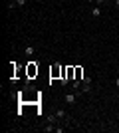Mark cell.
I'll use <instances>...</instances> for the list:
<instances>
[{
	"mask_svg": "<svg viewBox=\"0 0 119 133\" xmlns=\"http://www.w3.org/2000/svg\"><path fill=\"white\" fill-rule=\"evenodd\" d=\"M74 78H75V66H68L66 68V79H60V82H62V85H68V82H72Z\"/></svg>",
	"mask_w": 119,
	"mask_h": 133,
	"instance_id": "cell-1",
	"label": "cell"
},
{
	"mask_svg": "<svg viewBox=\"0 0 119 133\" xmlns=\"http://www.w3.org/2000/svg\"><path fill=\"white\" fill-rule=\"evenodd\" d=\"M62 70H64V66H60V64H52V68H50V78L52 79L62 78Z\"/></svg>",
	"mask_w": 119,
	"mask_h": 133,
	"instance_id": "cell-2",
	"label": "cell"
},
{
	"mask_svg": "<svg viewBox=\"0 0 119 133\" xmlns=\"http://www.w3.org/2000/svg\"><path fill=\"white\" fill-rule=\"evenodd\" d=\"M26 72H28V78H34V76H38V62H28Z\"/></svg>",
	"mask_w": 119,
	"mask_h": 133,
	"instance_id": "cell-3",
	"label": "cell"
},
{
	"mask_svg": "<svg viewBox=\"0 0 119 133\" xmlns=\"http://www.w3.org/2000/svg\"><path fill=\"white\" fill-rule=\"evenodd\" d=\"M64 101H66L68 105H75V101H78V94H75V91L66 94V95H64Z\"/></svg>",
	"mask_w": 119,
	"mask_h": 133,
	"instance_id": "cell-4",
	"label": "cell"
},
{
	"mask_svg": "<svg viewBox=\"0 0 119 133\" xmlns=\"http://www.w3.org/2000/svg\"><path fill=\"white\" fill-rule=\"evenodd\" d=\"M56 115L60 117V119H64L66 123H69V121H72V119H69V115H68V113H66L64 109H56Z\"/></svg>",
	"mask_w": 119,
	"mask_h": 133,
	"instance_id": "cell-5",
	"label": "cell"
},
{
	"mask_svg": "<svg viewBox=\"0 0 119 133\" xmlns=\"http://www.w3.org/2000/svg\"><path fill=\"white\" fill-rule=\"evenodd\" d=\"M74 79L83 82V68H81V66H75V78H74Z\"/></svg>",
	"mask_w": 119,
	"mask_h": 133,
	"instance_id": "cell-6",
	"label": "cell"
},
{
	"mask_svg": "<svg viewBox=\"0 0 119 133\" xmlns=\"http://www.w3.org/2000/svg\"><path fill=\"white\" fill-rule=\"evenodd\" d=\"M91 16H95V18H99V16H101V10H99V6L91 8Z\"/></svg>",
	"mask_w": 119,
	"mask_h": 133,
	"instance_id": "cell-7",
	"label": "cell"
},
{
	"mask_svg": "<svg viewBox=\"0 0 119 133\" xmlns=\"http://www.w3.org/2000/svg\"><path fill=\"white\" fill-rule=\"evenodd\" d=\"M34 48H32V46H28V48H26V50H24V54H26V56H34Z\"/></svg>",
	"mask_w": 119,
	"mask_h": 133,
	"instance_id": "cell-8",
	"label": "cell"
},
{
	"mask_svg": "<svg viewBox=\"0 0 119 133\" xmlns=\"http://www.w3.org/2000/svg\"><path fill=\"white\" fill-rule=\"evenodd\" d=\"M14 6H18V4H16V0H12V2H8V8H10V10L14 8Z\"/></svg>",
	"mask_w": 119,
	"mask_h": 133,
	"instance_id": "cell-9",
	"label": "cell"
},
{
	"mask_svg": "<svg viewBox=\"0 0 119 133\" xmlns=\"http://www.w3.org/2000/svg\"><path fill=\"white\" fill-rule=\"evenodd\" d=\"M16 4L18 6H24V4H26V0H16Z\"/></svg>",
	"mask_w": 119,
	"mask_h": 133,
	"instance_id": "cell-10",
	"label": "cell"
},
{
	"mask_svg": "<svg viewBox=\"0 0 119 133\" xmlns=\"http://www.w3.org/2000/svg\"><path fill=\"white\" fill-rule=\"evenodd\" d=\"M109 0H97V4H107Z\"/></svg>",
	"mask_w": 119,
	"mask_h": 133,
	"instance_id": "cell-11",
	"label": "cell"
},
{
	"mask_svg": "<svg viewBox=\"0 0 119 133\" xmlns=\"http://www.w3.org/2000/svg\"><path fill=\"white\" fill-rule=\"evenodd\" d=\"M115 85H117V88H119V78H117V79H115Z\"/></svg>",
	"mask_w": 119,
	"mask_h": 133,
	"instance_id": "cell-12",
	"label": "cell"
},
{
	"mask_svg": "<svg viewBox=\"0 0 119 133\" xmlns=\"http://www.w3.org/2000/svg\"><path fill=\"white\" fill-rule=\"evenodd\" d=\"M85 2H97V0H85Z\"/></svg>",
	"mask_w": 119,
	"mask_h": 133,
	"instance_id": "cell-13",
	"label": "cell"
},
{
	"mask_svg": "<svg viewBox=\"0 0 119 133\" xmlns=\"http://www.w3.org/2000/svg\"><path fill=\"white\" fill-rule=\"evenodd\" d=\"M115 2H117V6H119V0H115Z\"/></svg>",
	"mask_w": 119,
	"mask_h": 133,
	"instance_id": "cell-14",
	"label": "cell"
}]
</instances>
